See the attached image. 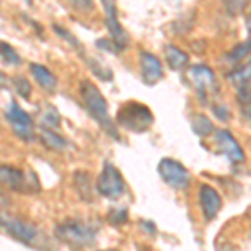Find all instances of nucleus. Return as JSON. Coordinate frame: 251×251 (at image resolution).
Instances as JSON below:
<instances>
[{
	"instance_id": "obj_1",
	"label": "nucleus",
	"mask_w": 251,
	"mask_h": 251,
	"mask_svg": "<svg viewBox=\"0 0 251 251\" xmlns=\"http://www.w3.org/2000/svg\"><path fill=\"white\" fill-rule=\"evenodd\" d=\"M79 94H80V99H82V104H84V107H86L87 114L91 116L109 136L114 137V139H119V132H117V129L114 126V121L109 116L107 102H106V99H104V96L100 94L99 89H97L96 84H92L91 80H87V79L80 80Z\"/></svg>"
},
{
	"instance_id": "obj_2",
	"label": "nucleus",
	"mask_w": 251,
	"mask_h": 251,
	"mask_svg": "<svg viewBox=\"0 0 251 251\" xmlns=\"http://www.w3.org/2000/svg\"><path fill=\"white\" fill-rule=\"evenodd\" d=\"M55 238L71 248H89L96 245L97 226L77 220L62 221L54 229Z\"/></svg>"
},
{
	"instance_id": "obj_3",
	"label": "nucleus",
	"mask_w": 251,
	"mask_h": 251,
	"mask_svg": "<svg viewBox=\"0 0 251 251\" xmlns=\"http://www.w3.org/2000/svg\"><path fill=\"white\" fill-rule=\"evenodd\" d=\"M116 121L119 123L121 127L127 129V131L146 132L154 124V114H152L151 109L148 106H144V104L129 100V102L123 104V106L119 107Z\"/></svg>"
},
{
	"instance_id": "obj_4",
	"label": "nucleus",
	"mask_w": 251,
	"mask_h": 251,
	"mask_svg": "<svg viewBox=\"0 0 251 251\" xmlns=\"http://www.w3.org/2000/svg\"><path fill=\"white\" fill-rule=\"evenodd\" d=\"M96 189L100 196L107 198V200H117L126 191L123 174L119 173V169L114 164L109 163V161H106L102 166V171H100L99 177H97Z\"/></svg>"
},
{
	"instance_id": "obj_5",
	"label": "nucleus",
	"mask_w": 251,
	"mask_h": 251,
	"mask_svg": "<svg viewBox=\"0 0 251 251\" xmlns=\"http://www.w3.org/2000/svg\"><path fill=\"white\" fill-rule=\"evenodd\" d=\"M157 173L169 188L177 189V191H184L191 183V176H189L188 169L184 168V164H181L176 159H171V157H164L159 161Z\"/></svg>"
},
{
	"instance_id": "obj_6",
	"label": "nucleus",
	"mask_w": 251,
	"mask_h": 251,
	"mask_svg": "<svg viewBox=\"0 0 251 251\" xmlns=\"http://www.w3.org/2000/svg\"><path fill=\"white\" fill-rule=\"evenodd\" d=\"M0 177L3 186L17 193H34L39 191V181L34 173H25L19 168L12 166H2L0 168Z\"/></svg>"
},
{
	"instance_id": "obj_7",
	"label": "nucleus",
	"mask_w": 251,
	"mask_h": 251,
	"mask_svg": "<svg viewBox=\"0 0 251 251\" xmlns=\"http://www.w3.org/2000/svg\"><path fill=\"white\" fill-rule=\"evenodd\" d=\"M5 119L9 121L12 132L19 139L25 141V143L34 139V121L15 100H10V106L5 111Z\"/></svg>"
},
{
	"instance_id": "obj_8",
	"label": "nucleus",
	"mask_w": 251,
	"mask_h": 251,
	"mask_svg": "<svg viewBox=\"0 0 251 251\" xmlns=\"http://www.w3.org/2000/svg\"><path fill=\"white\" fill-rule=\"evenodd\" d=\"M188 77L196 89V94L201 99V104H208V94L216 92V77L214 72L206 66H193L188 71Z\"/></svg>"
},
{
	"instance_id": "obj_9",
	"label": "nucleus",
	"mask_w": 251,
	"mask_h": 251,
	"mask_svg": "<svg viewBox=\"0 0 251 251\" xmlns=\"http://www.w3.org/2000/svg\"><path fill=\"white\" fill-rule=\"evenodd\" d=\"M2 228L5 229L10 236L15 240L24 243L27 246H34L39 238V229L30 223H25L19 218H5L2 216Z\"/></svg>"
},
{
	"instance_id": "obj_10",
	"label": "nucleus",
	"mask_w": 251,
	"mask_h": 251,
	"mask_svg": "<svg viewBox=\"0 0 251 251\" xmlns=\"http://www.w3.org/2000/svg\"><path fill=\"white\" fill-rule=\"evenodd\" d=\"M104 7V14H106V27L111 35V40H114L119 50H124L127 46V34L123 29V25L117 20V10H116V0H100Z\"/></svg>"
},
{
	"instance_id": "obj_11",
	"label": "nucleus",
	"mask_w": 251,
	"mask_h": 251,
	"mask_svg": "<svg viewBox=\"0 0 251 251\" xmlns=\"http://www.w3.org/2000/svg\"><path fill=\"white\" fill-rule=\"evenodd\" d=\"M214 143H216L218 149L221 151V154H225L233 164L245 161V151H243L241 146L238 144V141L234 139V136L229 131L216 129L214 131Z\"/></svg>"
},
{
	"instance_id": "obj_12",
	"label": "nucleus",
	"mask_w": 251,
	"mask_h": 251,
	"mask_svg": "<svg viewBox=\"0 0 251 251\" xmlns=\"http://www.w3.org/2000/svg\"><path fill=\"white\" fill-rule=\"evenodd\" d=\"M198 200H200L201 213H203L206 221H211L218 216L221 209V196L213 186L201 184L200 193H198Z\"/></svg>"
},
{
	"instance_id": "obj_13",
	"label": "nucleus",
	"mask_w": 251,
	"mask_h": 251,
	"mask_svg": "<svg viewBox=\"0 0 251 251\" xmlns=\"http://www.w3.org/2000/svg\"><path fill=\"white\" fill-rule=\"evenodd\" d=\"M139 67H141V79L146 86H154L163 79V64L156 55L149 52H141L139 54Z\"/></svg>"
},
{
	"instance_id": "obj_14",
	"label": "nucleus",
	"mask_w": 251,
	"mask_h": 251,
	"mask_svg": "<svg viewBox=\"0 0 251 251\" xmlns=\"http://www.w3.org/2000/svg\"><path fill=\"white\" fill-rule=\"evenodd\" d=\"M29 69H30L32 75H34L35 82H37L44 91H47V92L55 91V87H57V77H55L47 67L40 66V64H30Z\"/></svg>"
},
{
	"instance_id": "obj_15",
	"label": "nucleus",
	"mask_w": 251,
	"mask_h": 251,
	"mask_svg": "<svg viewBox=\"0 0 251 251\" xmlns=\"http://www.w3.org/2000/svg\"><path fill=\"white\" fill-rule=\"evenodd\" d=\"M39 139L46 148L52 149V151H64L67 148L66 139L60 137L57 132L52 131V127H46V126H42L39 129Z\"/></svg>"
},
{
	"instance_id": "obj_16",
	"label": "nucleus",
	"mask_w": 251,
	"mask_h": 251,
	"mask_svg": "<svg viewBox=\"0 0 251 251\" xmlns=\"http://www.w3.org/2000/svg\"><path fill=\"white\" fill-rule=\"evenodd\" d=\"M166 62H168V66L171 67L173 71H183V69L188 67L189 57L179 47L168 46L166 47Z\"/></svg>"
},
{
	"instance_id": "obj_17",
	"label": "nucleus",
	"mask_w": 251,
	"mask_h": 251,
	"mask_svg": "<svg viewBox=\"0 0 251 251\" xmlns=\"http://www.w3.org/2000/svg\"><path fill=\"white\" fill-rule=\"evenodd\" d=\"M37 116H39L40 124L46 126V127H57V126L60 124L59 111L54 106H50L49 102L40 104L39 109H37Z\"/></svg>"
},
{
	"instance_id": "obj_18",
	"label": "nucleus",
	"mask_w": 251,
	"mask_h": 251,
	"mask_svg": "<svg viewBox=\"0 0 251 251\" xmlns=\"http://www.w3.org/2000/svg\"><path fill=\"white\" fill-rule=\"evenodd\" d=\"M74 188L82 201H92L91 177L86 171H77L74 174Z\"/></svg>"
},
{
	"instance_id": "obj_19",
	"label": "nucleus",
	"mask_w": 251,
	"mask_h": 251,
	"mask_svg": "<svg viewBox=\"0 0 251 251\" xmlns=\"http://www.w3.org/2000/svg\"><path fill=\"white\" fill-rule=\"evenodd\" d=\"M228 80L231 82V86H234L236 89L248 86L251 82V62L243 64V66L234 69L233 72H229Z\"/></svg>"
},
{
	"instance_id": "obj_20",
	"label": "nucleus",
	"mask_w": 251,
	"mask_h": 251,
	"mask_svg": "<svg viewBox=\"0 0 251 251\" xmlns=\"http://www.w3.org/2000/svg\"><path fill=\"white\" fill-rule=\"evenodd\" d=\"M191 127H193L194 134L200 136V137H206L209 134H214V131H216L213 123L209 121V117L204 116V114H194L193 121H191Z\"/></svg>"
},
{
	"instance_id": "obj_21",
	"label": "nucleus",
	"mask_w": 251,
	"mask_h": 251,
	"mask_svg": "<svg viewBox=\"0 0 251 251\" xmlns=\"http://www.w3.org/2000/svg\"><path fill=\"white\" fill-rule=\"evenodd\" d=\"M106 220L109 225H112V226H123L129 220L127 209L126 208H111L106 216Z\"/></svg>"
},
{
	"instance_id": "obj_22",
	"label": "nucleus",
	"mask_w": 251,
	"mask_h": 251,
	"mask_svg": "<svg viewBox=\"0 0 251 251\" xmlns=\"http://www.w3.org/2000/svg\"><path fill=\"white\" fill-rule=\"evenodd\" d=\"M250 0H221L223 7H225V12L229 15V17H238L245 7L248 5Z\"/></svg>"
},
{
	"instance_id": "obj_23",
	"label": "nucleus",
	"mask_w": 251,
	"mask_h": 251,
	"mask_svg": "<svg viewBox=\"0 0 251 251\" xmlns=\"http://www.w3.org/2000/svg\"><path fill=\"white\" fill-rule=\"evenodd\" d=\"M250 52H251V40H245V42H241L240 46H236L231 52H229L228 60L231 64H234V62H238V60L245 59Z\"/></svg>"
},
{
	"instance_id": "obj_24",
	"label": "nucleus",
	"mask_w": 251,
	"mask_h": 251,
	"mask_svg": "<svg viewBox=\"0 0 251 251\" xmlns=\"http://www.w3.org/2000/svg\"><path fill=\"white\" fill-rule=\"evenodd\" d=\"M12 84H14V89H15V92L22 97V99H29L30 97V92H32V86H30V82L27 80L25 77H14L12 79Z\"/></svg>"
},
{
	"instance_id": "obj_25",
	"label": "nucleus",
	"mask_w": 251,
	"mask_h": 251,
	"mask_svg": "<svg viewBox=\"0 0 251 251\" xmlns=\"http://www.w3.org/2000/svg\"><path fill=\"white\" fill-rule=\"evenodd\" d=\"M2 62L7 64V66H19V64L22 62L20 55L5 42H2Z\"/></svg>"
},
{
	"instance_id": "obj_26",
	"label": "nucleus",
	"mask_w": 251,
	"mask_h": 251,
	"mask_svg": "<svg viewBox=\"0 0 251 251\" xmlns=\"http://www.w3.org/2000/svg\"><path fill=\"white\" fill-rule=\"evenodd\" d=\"M52 29H54V32L59 35V37H62L64 40H67V42L71 44V46L74 47L75 50H77L79 54L84 57V50H82L84 47H82V44H80L79 40L74 37V35H72V34H69V32H67L66 29H62V27H59V25H52Z\"/></svg>"
},
{
	"instance_id": "obj_27",
	"label": "nucleus",
	"mask_w": 251,
	"mask_h": 251,
	"mask_svg": "<svg viewBox=\"0 0 251 251\" xmlns=\"http://www.w3.org/2000/svg\"><path fill=\"white\" fill-rule=\"evenodd\" d=\"M71 3V7L74 9L75 12H80V14H89L94 9V3L92 0H67Z\"/></svg>"
},
{
	"instance_id": "obj_28",
	"label": "nucleus",
	"mask_w": 251,
	"mask_h": 251,
	"mask_svg": "<svg viewBox=\"0 0 251 251\" xmlns=\"http://www.w3.org/2000/svg\"><path fill=\"white\" fill-rule=\"evenodd\" d=\"M213 112H214V116L218 117V119H221V121H228L229 119V111H228V107L225 106V104H218V106H213Z\"/></svg>"
},
{
	"instance_id": "obj_29",
	"label": "nucleus",
	"mask_w": 251,
	"mask_h": 251,
	"mask_svg": "<svg viewBox=\"0 0 251 251\" xmlns=\"http://www.w3.org/2000/svg\"><path fill=\"white\" fill-rule=\"evenodd\" d=\"M141 226H143V228H144L149 234H154V233H156L154 223H151V221H141Z\"/></svg>"
},
{
	"instance_id": "obj_30",
	"label": "nucleus",
	"mask_w": 251,
	"mask_h": 251,
	"mask_svg": "<svg viewBox=\"0 0 251 251\" xmlns=\"http://www.w3.org/2000/svg\"><path fill=\"white\" fill-rule=\"evenodd\" d=\"M243 106H245L243 112H245V116L251 121V102H246V104H243Z\"/></svg>"
},
{
	"instance_id": "obj_31",
	"label": "nucleus",
	"mask_w": 251,
	"mask_h": 251,
	"mask_svg": "<svg viewBox=\"0 0 251 251\" xmlns=\"http://www.w3.org/2000/svg\"><path fill=\"white\" fill-rule=\"evenodd\" d=\"M246 29H248V32H251V14H250V17L246 19Z\"/></svg>"
},
{
	"instance_id": "obj_32",
	"label": "nucleus",
	"mask_w": 251,
	"mask_h": 251,
	"mask_svg": "<svg viewBox=\"0 0 251 251\" xmlns=\"http://www.w3.org/2000/svg\"><path fill=\"white\" fill-rule=\"evenodd\" d=\"M24 2H25V3H30V0H24Z\"/></svg>"
}]
</instances>
